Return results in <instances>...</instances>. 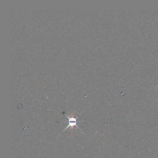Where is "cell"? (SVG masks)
Listing matches in <instances>:
<instances>
[{
  "label": "cell",
  "mask_w": 158,
  "mask_h": 158,
  "mask_svg": "<svg viewBox=\"0 0 158 158\" xmlns=\"http://www.w3.org/2000/svg\"><path fill=\"white\" fill-rule=\"evenodd\" d=\"M65 115V116H66V117H67V118H68V119H69V121H68V123H69V124H68V125L66 127V128L64 129V130L62 132H64L65 130H66L67 129H68L69 127H71V129H73V127H74V126H76V127L78 128V129H80V128H79V127L77 125L78 121L77 120V119L78 118V116L76 118H74V117H70V116H69L66 115V114Z\"/></svg>",
  "instance_id": "obj_1"
}]
</instances>
